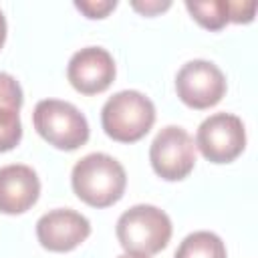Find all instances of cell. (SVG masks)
I'll list each match as a JSON object with an SVG mask.
<instances>
[{
  "instance_id": "cell-1",
  "label": "cell",
  "mask_w": 258,
  "mask_h": 258,
  "mask_svg": "<svg viewBox=\"0 0 258 258\" xmlns=\"http://www.w3.org/2000/svg\"><path fill=\"white\" fill-rule=\"evenodd\" d=\"M71 183L85 204L93 208H107L121 200L127 175L115 157L107 153H89L75 163Z\"/></svg>"
},
{
  "instance_id": "cell-2",
  "label": "cell",
  "mask_w": 258,
  "mask_h": 258,
  "mask_svg": "<svg viewBox=\"0 0 258 258\" xmlns=\"http://www.w3.org/2000/svg\"><path fill=\"white\" fill-rule=\"evenodd\" d=\"M171 238L169 216L149 204H139L123 212L117 220V240L127 254L145 256L161 252Z\"/></svg>"
},
{
  "instance_id": "cell-3",
  "label": "cell",
  "mask_w": 258,
  "mask_h": 258,
  "mask_svg": "<svg viewBox=\"0 0 258 258\" xmlns=\"http://www.w3.org/2000/svg\"><path fill=\"white\" fill-rule=\"evenodd\" d=\"M155 123V105L139 91H119L101 109L105 133L119 143L139 141Z\"/></svg>"
},
{
  "instance_id": "cell-4",
  "label": "cell",
  "mask_w": 258,
  "mask_h": 258,
  "mask_svg": "<svg viewBox=\"0 0 258 258\" xmlns=\"http://www.w3.org/2000/svg\"><path fill=\"white\" fill-rule=\"evenodd\" d=\"M32 123L44 141L64 151H73L89 139V123L85 115L67 101H38L32 113Z\"/></svg>"
},
{
  "instance_id": "cell-5",
  "label": "cell",
  "mask_w": 258,
  "mask_h": 258,
  "mask_svg": "<svg viewBox=\"0 0 258 258\" xmlns=\"http://www.w3.org/2000/svg\"><path fill=\"white\" fill-rule=\"evenodd\" d=\"M196 147L212 163H230L246 147V131L240 117L216 113L202 121L196 133Z\"/></svg>"
},
{
  "instance_id": "cell-6",
  "label": "cell",
  "mask_w": 258,
  "mask_h": 258,
  "mask_svg": "<svg viewBox=\"0 0 258 258\" xmlns=\"http://www.w3.org/2000/svg\"><path fill=\"white\" fill-rule=\"evenodd\" d=\"M149 161L153 171L167 181L187 177L196 165V145L191 135L175 125L163 127L151 141Z\"/></svg>"
},
{
  "instance_id": "cell-7",
  "label": "cell",
  "mask_w": 258,
  "mask_h": 258,
  "mask_svg": "<svg viewBox=\"0 0 258 258\" xmlns=\"http://www.w3.org/2000/svg\"><path fill=\"white\" fill-rule=\"evenodd\" d=\"M177 97L191 109H210L226 95V77L218 64L196 58L185 62L175 75Z\"/></svg>"
},
{
  "instance_id": "cell-8",
  "label": "cell",
  "mask_w": 258,
  "mask_h": 258,
  "mask_svg": "<svg viewBox=\"0 0 258 258\" xmlns=\"http://www.w3.org/2000/svg\"><path fill=\"white\" fill-rule=\"evenodd\" d=\"M69 83L83 95L103 93L115 79V60L101 46H85L77 50L67 67Z\"/></svg>"
},
{
  "instance_id": "cell-9",
  "label": "cell",
  "mask_w": 258,
  "mask_h": 258,
  "mask_svg": "<svg viewBox=\"0 0 258 258\" xmlns=\"http://www.w3.org/2000/svg\"><path fill=\"white\" fill-rule=\"evenodd\" d=\"M91 234L89 220L67 208L50 210L36 222V238L50 252H69L87 240Z\"/></svg>"
},
{
  "instance_id": "cell-10",
  "label": "cell",
  "mask_w": 258,
  "mask_h": 258,
  "mask_svg": "<svg viewBox=\"0 0 258 258\" xmlns=\"http://www.w3.org/2000/svg\"><path fill=\"white\" fill-rule=\"evenodd\" d=\"M40 194V181L32 167L12 163L0 167V212L22 214L30 210Z\"/></svg>"
},
{
  "instance_id": "cell-11",
  "label": "cell",
  "mask_w": 258,
  "mask_h": 258,
  "mask_svg": "<svg viewBox=\"0 0 258 258\" xmlns=\"http://www.w3.org/2000/svg\"><path fill=\"white\" fill-rule=\"evenodd\" d=\"M173 258H226V246L214 232L200 230L183 238Z\"/></svg>"
},
{
  "instance_id": "cell-12",
  "label": "cell",
  "mask_w": 258,
  "mask_h": 258,
  "mask_svg": "<svg viewBox=\"0 0 258 258\" xmlns=\"http://www.w3.org/2000/svg\"><path fill=\"white\" fill-rule=\"evenodd\" d=\"M189 14L208 30H220L230 22V8L226 0H210V2H185Z\"/></svg>"
},
{
  "instance_id": "cell-13",
  "label": "cell",
  "mask_w": 258,
  "mask_h": 258,
  "mask_svg": "<svg viewBox=\"0 0 258 258\" xmlns=\"http://www.w3.org/2000/svg\"><path fill=\"white\" fill-rule=\"evenodd\" d=\"M22 139V123L16 109L0 107V153L14 149Z\"/></svg>"
},
{
  "instance_id": "cell-14",
  "label": "cell",
  "mask_w": 258,
  "mask_h": 258,
  "mask_svg": "<svg viewBox=\"0 0 258 258\" xmlns=\"http://www.w3.org/2000/svg\"><path fill=\"white\" fill-rule=\"evenodd\" d=\"M0 107L16 111H20L22 107V89L18 81L8 73H0Z\"/></svg>"
},
{
  "instance_id": "cell-15",
  "label": "cell",
  "mask_w": 258,
  "mask_h": 258,
  "mask_svg": "<svg viewBox=\"0 0 258 258\" xmlns=\"http://www.w3.org/2000/svg\"><path fill=\"white\" fill-rule=\"evenodd\" d=\"M75 6L81 10V12H85L89 18H105L115 6H117V2L115 0H89V2H75Z\"/></svg>"
},
{
  "instance_id": "cell-16",
  "label": "cell",
  "mask_w": 258,
  "mask_h": 258,
  "mask_svg": "<svg viewBox=\"0 0 258 258\" xmlns=\"http://www.w3.org/2000/svg\"><path fill=\"white\" fill-rule=\"evenodd\" d=\"M232 22H250L256 12V2H228Z\"/></svg>"
},
{
  "instance_id": "cell-17",
  "label": "cell",
  "mask_w": 258,
  "mask_h": 258,
  "mask_svg": "<svg viewBox=\"0 0 258 258\" xmlns=\"http://www.w3.org/2000/svg\"><path fill=\"white\" fill-rule=\"evenodd\" d=\"M135 10L143 12V14H155V12H161L165 8H169V2H131Z\"/></svg>"
},
{
  "instance_id": "cell-18",
  "label": "cell",
  "mask_w": 258,
  "mask_h": 258,
  "mask_svg": "<svg viewBox=\"0 0 258 258\" xmlns=\"http://www.w3.org/2000/svg\"><path fill=\"white\" fill-rule=\"evenodd\" d=\"M4 40H6V18H4V14L0 10V48H2Z\"/></svg>"
},
{
  "instance_id": "cell-19",
  "label": "cell",
  "mask_w": 258,
  "mask_h": 258,
  "mask_svg": "<svg viewBox=\"0 0 258 258\" xmlns=\"http://www.w3.org/2000/svg\"><path fill=\"white\" fill-rule=\"evenodd\" d=\"M117 258H145V256H135V254H121Z\"/></svg>"
}]
</instances>
